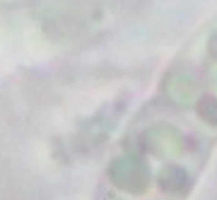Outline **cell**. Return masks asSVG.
Returning a JSON list of instances; mask_svg holds the SVG:
<instances>
[{
	"label": "cell",
	"mask_w": 217,
	"mask_h": 200,
	"mask_svg": "<svg viewBox=\"0 0 217 200\" xmlns=\"http://www.w3.org/2000/svg\"><path fill=\"white\" fill-rule=\"evenodd\" d=\"M217 145V15L166 65L126 133L101 200H183Z\"/></svg>",
	"instance_id": "1"
}]
</instances>
